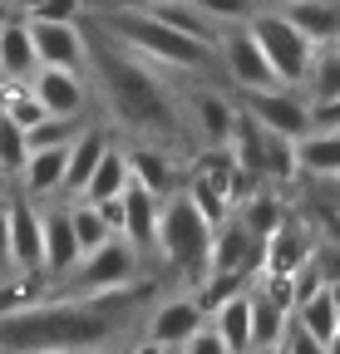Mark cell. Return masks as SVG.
<instances>
[{
    "label": "cell",
    "instance_id": "50",
    "mask_svg": "<svg viewBox=\"0 0 340 354\" xmlns=\"http://www.w3.org/2000/svg\"><path fill=\"white\" fill-rule=\"evenodd\" d=\"M109 354H129V349H109Z\"/></svg>",
    "mask_w": 340,
    "mask_h": 354
},
{
    "label": "cell",
    "instance_id": "49",
    "mask_svg": "<svg viewBox=\"0 0 340 354\" xmlns=\"http://www.w3.org/2000/svg\"><path fill=\"white\" fill-rule=\"evenodd\" d=\"M134 6H158V0H134Z\"/></svg>",
    "mask_w": 340,
    "mask_h": 354
},
{
    "label": "cell",
    "instance_id": "3",
    "mask_svg": "<svg viewBox=\"0 0 340 354\" xmlns=\"http://www.w3.org/2000/svg\"><path fill=\"white\" fill-rule=\"evenodd\" d=\"M109 30L129 44L134 55H143V59H158V64H173V69H197L202 59H207V50L197 39H188V35H178L173 25H163L153 10H143V6H123V10H114L109 15Z\"/></svg>",
    "mask_w": 340,
    "mask_h": 354
},
{
    "label": "cell",
    "instance_id": "15",
    "mask_svg": "<svg viewBox=\"0 0 340 354\" xmlns=\"http://www.w3.org/2000/svg\"><path fill=\"white\" fill-rule=\"evenodd\" d=\"M247 266H251V232L242 221H217L212 227V246H207V276L247 271Z\"/></svg>",
    "mask_w": 340,
    "mask_h": 354
},
{
    "label": "cell",
    "instance_id": "41",
    "mask_svg": "<svg viewBox=\"0 0 340 354\" xmlns=\"http://www.w3.org/2000/svg\"><path fill=\"white\" fill-rule=\"evenodd\" d=\"M30 15L35 20H79L84 15V0H39Z\"/></svg>",
    "mask_w": 340,
    "mask_h": 354
},
{
    "label": "cell",
    "instance_id": "23",
    "mask_svg": "<svg viewBox=\"0 0 340 354\" xmlns=\"http://www.w3.org/2000/svg\"><path fill=\"white\" fill-rule=\"evenodd\" d=\"M262 138H267V128L251 118L247 109H237L232 133H227V153L237 158V167H242L247 177H262Z\"/></svg>",
    "mask_w": 340,
    "mask_h": 354
},
{
    "label": "cell",
    "instance_id": "30",
    "mask_svg": "<svg viewBox=\"0 0 340 354\" xmlns=\"http://www.w3.org/2000/svg\"><path fill=\"white\" fill-rule=\"evenodd\" d=\"M296 172H301V162H296V138H286V133H267V138H262V177L291 183Z\"/></svg>",
    "mask_w": 340,
    "mask_h": 354
},
{
    "label": "cell",
    "instance_id": "38",
    "mask_svg": "<svg viewBox=\"0 0 340 354\" xmlns=\"http://www.w3.org/2000/svg\"><path fill=\"white\" fill-rule=\"evenodd\" d=\"M193 6H197L212 25H222V20H227V25H237V20H247V15H251V0H193Z\"/></svg>",
    "mask_w": 340,
    "mask_h": 354
},
{
    "label": "cell",
    "instance_id": "5",
    "mask_svg": "<svg viewBox=\"0 0 340 354\" xmlns=\"http://www.w3.org/2000/svg\"><path fill=\"white\" fill-rule=\"evenodd\" d=\"M247 30L251 39L262 44V55L267 64L276 69L281 84H306V69H311V55H316V44L296 30L281 10H267V15H247Z\"/></svg>",
    "mask_w": 340,
    "mask_h": 354
},
{
    "label": "cell",
    "instance_id": "6",
    "mask_svg": "<svg viewBox=\"0 0 340 354\" xmlns=\"http://www.w3.org/2000/svg\"><path fill=\"white\" fill-rule=\"evenodd\" d=\"M74 271H79L84 295H99V290H123V286H134V271H138V246H134L129 236H109L104 246L84 251Z\"/></svg>",
    "mask_w": 340,
    "mask_h": 354
},
{
    "label": "cell",
    "instance_id": "16",
    "mask_svg": "<svg viewBox=\"0 0 340 354\" xmlns=\"http://www.w3.org/2000/svg\"><path fill=\"white\" fill-rule=\"evenodd\" d=\"M39 232H45V276H69L79 266V241H74V227H69V207L39 216Z\"/></svg>",
    "mask_w": 340,
    "mask_h": 354
},
{
    "label": "cell",
    "instance_id": "39",
    "mask_svg": "<svg viewBox=\"0 0 340 354\" xmlns=\"http://www.w3.org/2000/svg\"><path fill=\"white\" fill-rule=\"evenodd\" d=\"M183 354H227V344H222V335L217 330H212V325H197L183 344H178Z\"/></svg>",
    "mask_w": 340,
    "mask_h": 354
},
{
    "label": "cell",
    "instance_id": "8",
    "mask_svg": "<svg viewBox=\"0 0 340 354\" xmlns=\"http://www.w3.org/2000/svg\"><path fill=\"white\" fill-rule=\"evenodd\" d=\"M25 25H30V44H35V59H39V64L84 69L89 50H84L79 20H35V15H25Z\"/></svg>",
    "mask_w": 340,
    "mask_h": 354
},
{
    "label": "cell",
    "instance_id": "11",
    "mask_svg": "<svg viewBox=\"0 0 340 354\" xmlns=\"http://www.w3.org/2000/svg\"><path fill=\"white\" fill-rule=\"evenodd\" d=\"M188 183H202V187H212V192H222L227 202H242V197L251 192V183H257V177H247V172L237 167V158L227 153V143H212V148L193 162Z\"/></svg>",
    "mask_w": 340,
    "mask_h": 354
},
{
    "label": "cell",
    "instance_id": "2",
    "mask_svg": "<svg viewBox=\"0 0 340 354\" xmlns=\"http://www.w3.org/2000/svg\"><path fill=\"white\" fill-rule=\"evenodd\" d=\"M99 84H104V99L109 109L138 128V133H153V138H173L178 133V109L168 99L163 79L153 74V59L134 55L129 44L123 50H99Z\"/></svg>",
    "mask_w": 340,
    "mask_h": 354
},
{
    "label": "cell",
    "instance_id": "34",
    "mask_svg": "<svg viewBox=\"0 0 340 354\" xmlns=\"http://www.w3.org/2000/svg\"><path fill=\"white\" fill-rule=\"evenodd\" d=\"M45 271H15L6 286H0V315H6V310H20V305H30V300H39L45 295Z\"/></svg>",
    "mask_w": 340,
    "mask_h": 354
},
{
    "label": "cell",
    "instance_id": "46",
    "mask_svg": "<svg viewBox=\"0 0 340 354\" xmlns=\"http://www.w3.org/2000/svg\"><path fill=\"white\" fill-rule=\"evenodd\" d=\"M325 50H335V55H340V30H335V39H330V44H325Z\"/></svg>",
    "mask_w": 340,
    "mask_h": 354
},
{
    "label": "cell",
    "instance_id": "43",
    "mask_svg": "<svg viewBox=\"0 0 340 354\" xmlns=\"http://www.w3.org/2000/svg\"><path fill=\"white\" fill-rule=\"evenodd\" d=\"M0 271H10V221H6V207H0Z\"/></svg>",
    "mask_w": 340,
    "mask_h": 354
},
{
    "label": "cell",
    "instance_id": "51",
    "mask_svg": "<svg viewBox=\"0 0 340 354\" xmlns=\"http://www.w3.org/2000/svg\"><path fill=\"white\" fill-rule=\"evenodd\" d=\"M0 79H6V74H0Z\"/></svg>",
    "mask_w": 340,
    "mask_h": 354
},
{
    "label": "cell",
    "instance_id": "28",
    "mask_svg": "<svg viewBox=\"0 0 340 354\" xmlns=\"http://www.w3.org/2000/svg\"><path fill=\"white\" fill-rule=\"evenodd\" d=\"M237 221L251 232V241H262V236H271L281 221H286V207H281V197H271V192H247Z\"/></svg>",
    "mask_w": 340,
    "mask_h": 354
},
{
    "label": "cell",
    "instance_id": "19",
    "mask_svg": "<svg viewBox=\"0 0 340 354\" xmlns=\"http://www.w3.org/2000/svg\"><path fill=\"white\" fill-rule=\"evenodd\" d=\"M296 162L316 177H340V128H316L296 138Z\"/></svg>",
    "mask_w": 340,
    "mask_h": 354
},
{
    "label": "cell",
    "instance_id": "47",
    "mask_svg": "<svg viewBox=\"0 0 340 354\" xmlns=\"http://www.w3.org/2000/svg\"><path fill=\"white\" fill-rule=\"evenodd\" d=\"M0 20H10V6H6V0H0Z\"/></svg>",
    "mask_w": 340,
    "mask_h": 354
},
{
    "label": "cell",
    "instance_id": "32",
    "mask_svg": "<svg viewBox=\"0 0 340 354\" xmlns=\"http://www.w3.org/2000/svg\"><path fill=\"white\" fill-rule=\"evenodd\" d=\"M69 227H74V241H79V256L84 251H94V246H104L114 232H109V221L99 216V207L94 202H74L69 207Z\"/></svg>",
    "mask_w": 340,
    "mask_h": 354
},
{
    "label": "cell",
    "instance_id": "37",
    "mask_svg": "<svg viewBox=\"0 0 340 354\" xmlns=\"http://www.w3.org/2000/svg\"><path fill=\"white\" fill-rule=\"evenodd\" d=\"M281 354H330V344L325 339H316L301 320H286V335H281V344H276Z\"/></svg>",
    "mask_w": 340,
    "mask_h": 354
},
{
    "label": "cell",
    "instance_id": "44",
    "mask_svg": "<svg viewBox=\"0 0 340 354\" xmlns=\"http://www.w3.org/2000/svg\"><path fill=\"white\" fill-rule=\"evenodd\" d=\"M129 354H178L173 344H158V339H143L138 349H129Z\"/></svg>",
    "mask_w": 340,
    "mask_h": 354
},
{
    "label": "cell",
    "instance_id": "4",
    "mask_svg": "<svg viewBox=\"0 0 340 354\" xmlns=\"http://www.w3.org/2000/svg\"><path fill=\"white\" fill-rule=\"evenodd\" d=\"M158 246L163 256L178 266V271H188L197 286L207 281V246H212V221L193 207V197H163L158 207Z\"/></svg>",
    "mask_w": 340,
    "mask_h": 354
},
{
    "label": "cell",
    "instance_id": "1",
    "mask_svg": "<svg viewBox=\"0 0 340 354\" xmlns=\"http://www.w3.org/2000/svg\"><path fill=\"white\" fill-rule=\"evenodd\" d=\"M129 300H134V286L99 290V295H74V300L39 295V300L0 315V354H79V349H99L118 330V310Z\"/></svg>",
    "mask_w": 340,
    "mask_h": 354
},
{
    "label": "cell",
    "instance_id": "24",
    "mask_svg": "<svg viewBox=\"0 0 340 354\" xmlns=\"http://www.w3.org/2000/svg\"><path fill=\"white\" fill-rule=\"evenodd\" d=\"M129 158V183L153 192V197H168V187H173V162H168V153L158 148H134V153H123Z\"/></svg>",
    "mask_w": 340,
    "mask_h": 354
},
{
    "label": "cell",
    "instance_id": "27",
    "mask_svg": "<svg viewBox=\"0 0 340 354\" xmlns=\"http://www.w3.org/2000/svg\"><path fill=\"white\" fill-rule=\"evenodd\" d=\"M104 148H109L104 133H94V128L69 138V162H64V187L69 192H84V183H89V172H94V162H99Z\"/></svg>",
    "mask_w": 340,
    "mask_h": 354
},
{
    "label": "cell",
    "instance_id": "12",
    "mask_svg": "<svg viewBox=\"0 0 340 354\" xmlns=\"http://www.w3.org/2000/svg\"><path fill=\"white\" fill-rule=\"evenodd\" d=\"M222 55H227V74H232L242 88H276V84H281L276 69H271L267 55H262V44L251 39V30H232V35L222 39Z\"/></svg>",
    "mask_w": 340,
    "mask_h": 354
},
{
    "label": "cell",
    "instance_id": "26",
    "mask_svg": "<svg viewBox=\"0 0 340 354\" xmlns=\"http://www.w3.org/2000/svg\"><path fill=\"white\" fill-rule=\"evenodd\" d=\"M123 187H129V158H123V153H114V148H104L79 197H84V202H104V197H118Z\"/></svg>",
    "mask_w": 340,
    "mask_h": 354
},
{
    "label": "cell",
    "instance_id": "42",
    "mask_svg": "<svg viewBox=\"0 0 340 354\" xmlns=\"http://www.w3.org/2000/svg\"><path fill=\"white\" fill-rule=\"evenodd\" d=\"M311 128H340V94L325 104H311Z\"/></svg>",
    "mask_w": 340,
    "mask_h": 354
},
{
    "label": "cell",
    "instance_id": "17",
    "mask_svg": "<svg viewBox=\"0 0 340 354\" xmlns=\"http://www.w3.org/2000/svg\"><path fill=\"white\" fill-rule=\"evenodd\" d=\"M64 162H69V143H50V148H30L20 177L30 197H50L64 187Z\"/></svg>",
    "mask_w": 340,
    "mask_h": 354
},
{
    "label": "cell",
    "instance_id": "29",
    "mask_svg": "<svg viewBox=\"0 0 340 354\" xmlns=\"http://www.w3.org/2000/svg\"><path fill=\"white\" fill-rule=\"evenodd\" d=\"M291 315L301 320V325H306L316 339H325V344H330V339H335V330H340V320H335V305H330V290H325V286H321L316 295H306L301 305L291 310Z\"/></svg>",
    "mask_w": 340,
    "mask_h": 354
},
{
    "label": "cell",
    "instance_id": "20",
    "mask_svg": "<svg viewBox=\"0 0 340 354\" xmlns=\"http://www.w3.org/2000/svg\"><path fill=\"white\" fill-rule=\"evenodd\" d=\"M39 69L35 44H30V25L25 20H0V74L6 79H30Z\"/></svg>",
    "mask_w": 340,
    "mask_h": 354
},
{
    "label": "cell",
    "instance_id": "10",
    "mask_svg": "<svg viewBox=\"0 0 340 354\" xmlns=\"http://www.w3.org/2000/svg\"><path fill=\"white\" fill-rule=\"evenodd\" d=\"M30 94L45 104L50 118H74L84 109V84H79V69H55V64H39L30 74Z\"/></svg>",
    "mask_w": 340,
    "mask_h": 354
},
{
    "label": "cell",
    "instance_id": "9",
    "mask_svg": "<svg viewBox=\"0 0 340 354\" xmlns=\"http://www.w3.org/2000/svg\"><path fill=\"white\" fill-rule=\"evenodd\" d=\"M10 221V271H45V232H39V212L15 197L6 207Z\"/></svg>",
    "mask_w": 340,
    "mask_h": 354
},
{
    "label": "cell",
    "instance_id": "48",
    "mask_svg": "<svg viewBox=\"0 0 340 354\" xmlns=\"http://www.w3.org/2000/svg\"><path fill=\"white\" fill-rule=\"evenodd\" d=\"M0 197H6V172H0Z\"/></svg>",
    "mask_w": 340,
    "mask_h": 354
},
{
    "label": "cell",
    "instance_id": "18",
    "mask_svg": "<svg viewBox=\"0 0 340 354\" xmlns=\"http://www.w3.org/2000/svg\"><path fill=\"white\" fill-rule=\"evenodd\" d=\"M158 207H163V197H153V192H143L134 183L123 187V236H129L138 251L158 241Z\"/></svg>",
    "mask_w": 340,
    "mask_h": 354
},
{
    "label": "cell",
    "instance_id": "13",
    "mask_svg": "<svg viewBox=\"0 0 340 354\" xmlns=\"http://www.w3.org/2000/svg\"><path fill=\"white\" fill-rule=\"evenodd\" d=\"M197 325H207V310H202V300L197 295H178V300H163L153 315H148V339H158V344H183Z\"/></svg>",
    "mask_w": 340,
    "mask_h": 354
},
{
    "label": "cell",
    "instance_id": "35",
    "mask_svg": "<svg viewBox=\"0 0 340 354\" xmlns=\"http://www.w3.org/2000/svg\"><path fill=\"white\" fill-rule=\"evenodd\" d=\"M306 79H311V104H325V99H335V94H340V55H335V50H325L321 59L311 55V69H306Z\"/></svg>",
    "mask_w": 340,
    "mask_h": 354
},
{
    "label": "cell",
    "instance_id": "31",
    "mask_svg": "<svg viewBox=\"0 0 340 354\" xmlns=\"http://www.w3.org/2000/svg\"><path fill=\"white\" fill-rule=\"evenodd\" d=\"M286 310L281 305H271L267 295H251V344H267V349H276L281 344V335H286Z\"/></svg>",
    "mask_w": 340,
    "mask_h": 354
},
{
    "label": "cell",
    "instance_id": "36",
    "mask_svg": "<svg viewBox=\"0 0 340 354\" xmlns=\"http://www.w3.org/2000/svg\"><path fill=\"white\" fill-rule=\"evenodd\" d=\"M25 158H30L25 128H20V123H10L6 113H0V172H6V177H15V172L25 167Z\"/></svg>",
    "mask_w": 340,
    "mask_h": 354
},
{
    "label": "cell",
    "instance_id": "21",
    "mask_svg": "<svg viewBox=\"0 0 340 354\" xmlns=\"http://www.w3.org/2000/svg\"><path fill=\"white\" fill-rule=\"evenodd\" d=\"M281 15L301 30L311 44H330L335 30H340V6H330V0H291Z\"/></svg>",
    "mask_w": 340,
    "mask_h": 354
},
{
    "label": "cell",
    "instance_id": "22",
    "mask_svg": "<svg viewBox=\"0 0 340 354\" xmlns=\"http://www.w3.org/2000/svg\"><path fill=\"white\" fill-rule=\"evenodd\" d=\"M143 10H153L163 25H173L178 35H188V39H197L202 50H212L217 44V25H212L193 0H158V6H143Z\"/></svg>",
    "mask_w": 340,
    "mask_h": 354
},
{
    "label": "cell",
    "instance_id": "33",
    "mask_svg": "<svg viewBox=\"0 0 340 354\" xmlns=\"http://www.w3.org/2000/svg\"><path fill=\"white\" fill-rule=\"evenodd\" d=\"M232 118H237V109H232L222 94H197V123H202V133H207V143H227Z\"/></svg>",
    "mask_w": 340,
    "mask_h": 354
},
{
    "label": "cell",
    "instance_id": "40",
    "mask_svg": "<svg viewBox=\"0 0 340 354\" xmlns=\"http://www.w3.org/2000/svg\"><path fill=\"white\" fill-rule=\"evenodd\" d=\"M262 295H267L271 305H281L286 315L296 310V286H291V276H276V271H267V286H262Z\"/></svg>",
    "mask_w": 340,
    "mask_h": 354
},
{
    "label": "cell",
    "instance_id": "7",
    "mask_svg": "<svg viewBox=\"0 0 340 354\" xmlns=\"http://www.w3.org/2000/svg\"><path fill=\"white\" fill-rule=\"evenodd\" d=\"M247 94V113L257 118L267 133H286V138H301V133H311V104L301 94H291L286 84L276 88H242Z\"/></svg>",
    "mask_w": 340,
    "mask_h": 354
},
{
    "label": "cell",
    "instance_id": "45",
    "mask_svg": "<svg viewBox=\"0 0 340 354\" xmlns=\"http://www.w3.org/2000/svg\"><path fill=\"white\" fill-rule=\"evenodd\" d=\"M6 6H10V10H25V15H30V10L39 6V0H6Z\"/></svg>",
    "mask_w": 340,
    "mask_h": 354
},
{
    "label": "cell",
    "instance_id": "25",
    "mask_svg": "<svg viewBox=\"0 0 340 354\" xmlns=\"http://www.w3.org/2000/svg\"><path fill=\"white\" fill-rule=\"evenodd\" d=\"M301 261H306V236L296 232V227H286V221H281L271 236H262V266H267V271L291 276Z\"/></svg>",
    "mask_w": 340,
    "mask_h": 354
},
{
    "label": "cell",
    "instance_id": "14",
    "mask_svg": "<svg viewBox=\"0 0 340 354\" xmlns=\"http://www.w3.org/2000/svg\"><path fill=\"white\" fill-rule=\"evenodd\" d=\"M207 325L222 335L227 354H247V349H251V295H247V290L222 295L217 305L207 310Z\"/></svg>",
    "mask_w": 340,
    "mask_h": 354
}]
</instances>
